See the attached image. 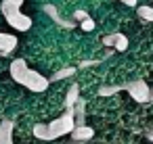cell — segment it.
Listing matches in <instances>:
<instances>
[{"mask_svg":"<svg viewBox=\"0 0 153 144\" xmlns=\"http://www.w3.org/2000/svg\"><path fill=\"white\" fill-rule=\"evenodd\" d=\"M76 127V121H74V109H65V113L51 121V123H36L34 125V136L38 140H44V142H51V140H57L65 134H71V129Z\"/></svg>","mask_w":153,"mask_h":144,"instance_id":"6da1fadb","label":"cell"},{"mask_svg":"<svg viewBox=\"0 0 153 144\" xmlns=\"http://www.w3.org/2000/svg\"><path fill=\"white\" fill-rule=\"evenodd\" d=\"M0 11H2L7 23H9L13 29H17V32H27V29L32 27V17L23 15L21 9H15V7H11L9 2H4V0H2V4H0Z\"/></svg>","mask_w":153,"mask_h":144,"instance_id":"7a4b0ae2","label":"cell"},{"mask_svg":"<svg viewBox=\"0 0 153 144\" xmlns=\"http://www.w3.org/2000/svg\"><path fill=\"white\" fill-rule=\"evenodd\" d=\"M126 90L136 102H153V90L145 79H130L126 84Z\"/></svg>","mask_w":153,"mask_h":144,"instance_id":"3957f363","label":"cell"},{"mask_svg":"<svg viewBox=\"0 0 153 144\" xmlns=\"http://www.w3.org/2000/svg\"><path fill=\"white\" fill-rule=\"evenodd\" d=\"M48 84H51V79H46L44 75H40L38 71H27V75L23 77V84L21 86H25L27 90H32V92H44L46 88H48Z\"/></svg>","mask_w":153,"mask_h":144,"instance_id":"277c9868","label":"cell"},{"mask_svg":"<svg viewBox=\"0 0 153 144\" xmlns=\"http://www.w3.org/2000/svg\"><path fill=\"white\" fill-rule=\"evenodd\" d=\"M44 15H48L57 25H61L63 29H76V19L71 17V19H65V17H61L59 15V11H57V7L55 4H44Z\"/></svg>","mask_w":153,"mask_h":144,"instance_id":"5b68a950","label":"cell"},{"mask_svg":"<svg viewBox=\"0 0 153 144\" xmlns=\"http://www.w3.org/2000/svg\"><path fill=\"white\" fill-rule=\"evenodd\" d=\"M27 71H30V67H27V63H25L23 59H15V61L11 63V77H13L17 84H23V77L27 75Z\"/></svg>","mask_w":153,"mask_h":144,"instance_id":"8992f818","label":"cell"},{"mask_svg":"<svg viewBox=\"0 0 153 144\" xmlns=\"http://www.w3.org/2000/svg\"><path fill=\"white\" fill-rule=\"evenodd\" d=\"M15 48H17V36L0 32V54L7 57V54H11Z\"/></svg>","mask_w":153,"mask_h":144,"instance_id":"52a82bcc","label":"cell"},{"mask_svg":"<svg viewBox=\"0 0 153 144\" xmlns=\"http://www.w3.org/2000/svg\"><path fill=\"white\" fill-rule=\"evenodd\" d=\"M69 136H71V140H74V142H88V140L94 136V129H92L90 125H86V123H84V125H76V127L71 129V134H69Z\"/></svg>","mask_w":153,"mask_h":144,"instance_id":"ba28073f","label":"cell"},{"mask_svg":"<svg viewBox=\"0 0 153 144\" xmlns=\"http://www.w3.org/2000/svg\"><path fill=\"white\" fill-rule=\"evenodd\" d=\"M0 144H13V123L9 119L0 121Z\"/></svg>","mask_w":153,"mask_h":144,"instance_id":"9c48e42d","label":"cell"},{"mask_svg":"<svg viewBox=\"0 0 153 144\" xmlns=\"http://www.w3.org/2000/svg\"><path fill=\"white\" fill-rule=\"evenodd\" d=\"M84 119H86V100L78 98V102L74 104V121L76 125H84Z\"/></svg>","mask_w":153,"mask_h":144,"instance_id":"30bf717a","label":"cell"},{"mask_svg":"<svg viewBox=\"0 0 153 144\" xmlns=\"http://www.w3.org/2000/svg\"><path fill=\"white\" fill-rule=\"evenodd\" d=\"M80 98V86L78 84H71L69 90H67V98H65V109H74V104L78 102Z\"/></svg>","mask_w":153,"mask_h":144,"instance_id":"8fae6325","label":"cell"},{"mask_svg":"<svg viewBox=\"0 0 153 144\" xmlns=\"http://www.w3.org/2000/svg\"><path fill=\"white\" fill-rule=\"evenodd\" d=\"M76 67H63V69H59L53 77H51V82H61V79H65V77H71V75H76Z\"/></svg>","mask_w":153,"mask_h":144,"instance_id":"7c38bea8","label":"cell"},{"mask_svg":"<svg viewBox=\"0 0 153 144\" xmlns=\"http://www.w3.org/2000/svg\"><path fill=\"white\" fill-rule=\"evenodd\" d=\"M126 90V84H120V86H101L99 88V96H111V94H117Z\"/></svg>","mask_w":153,"mask_h":144,"instance_id":"4fadbf2b","label":"cell"},{"mask_svg":"<svg viewBox=\"0 0 153 144\" xmlns=\"http://www.w3.org/2000/svg\"><path fill=\"white\" fill-rule=\"evenodd\" d=\"M113 48L115 50H126L128 48V38L120 32H115V40H113Z\"/></svg>","mask_w":153,"mask_h":144,"instance_id":"5bb4252c","label":"cell"},{"mask_svg":"<svg viewBox=\"0 0 153 144\" xmlns=\"http://www.w3.org/2000/svg\"><path fill=\"white\" fill-rule=\"evenodd\" d=\"M138 17L143 19V21H153V9L151 7H138Z\"/></svg>","mask_w":153,"mask_h":144,"instance_id":"9a60e30c","label":"cell"},{"mask_svg":"<svg viewBox=\"0 0 153 144\" xmlns=\"http://www.w3.org/2000/svg\"><path fill=\"white\" fill-rule=\"evenodd\" d=\"M80 27H82L84 32H92V29H94V21H92L90 17H86L84 21H80Z\"/></svg>","mask_w":153,"mask_h":144,"instance_id":"2e32d148","label":"cell"},{"mask_svg":"<svg viewBox=\"0 0 153 144\" xmlns=\"http://www.w3.org/2000/svg\"><path fill=\"white\" fill-rule=\"evenodd\" d=\"M113 40H115V34L103 36V46H107V48H113Z\"/></svg>","mask_w":153,"mask_h":144,"instance_id":"e0dca14e","label":"cell"},{"mask_svg":"<svg viewBox=\"0 0 153 144\" xmlns=\"http://www.w3.org/2000/svg\"><path fill=\"white\" fill-rule=\"evenodd\" d=\"M71 17H74L76 21H84V19L88 17V13H86V11H82V9H78V11H76V13H74Z\"/></svg>","mask_w":153,"mask_h":144,"instance_id":"ac0fdd59","label":"cell"},{"mask_svg":"<svg viewBox=\"0 0 153 144\" xmlns=\"http://www.w3.org/2000/svg\"><path fill=\"white\" fill-rule=\"evenodd\" d=\"M94 65H99V61H82V63H78V69H88Z\"/></svg>","mask_w":153,"mask_h":144,"instance_id":"d6986e66","label":"cell"},{"mask_svg":"<svg viewBox=\"0 0 153 144\" xmlns=\"http://www.w3.org/2000/svg\"><path fill=\"white\" fill-rule=\"evenodd\" d=\"M4 2H9V4L15 7V9H21V4L25 2V0H4Z\"/></svg>","mask_w":153,"mask_h":144,"instance_id":"ffe728a7","label":"cell"},{"mask_svg":"<svg viewBox=\"0 0 153 144\" xmlns=\"http://www.w3.org/2000/svg\"><path fill=\"white\" fill-rule=\"evenodd\" d=\"M120 2H124V4H128V7H136L138 0H120Z\"/></svg>","mask_w":153,"mask_h":144,"instance_id":"44dd1931","label":"cell"},{"mask_svg":"<svg viewBox=\"0 0 153 144\" xmlns=\"http://www.w3.org/2000/svg\"><path fill=\"white\" fill-rule=\"evenodd\" d=\"M147 140H149V142H153V127L147 132Z\"/></svg>","mask_w":153,"mask_h":144,"instance_id":"7402d4cb","label":"cell"},{"mask_svg":"<svg viewBox=\"0 0 153 144\" xmlns=\"http://www.w3.org/2000/svg\"><path fill=\"white\" fill-rule=\"evenodd\" d=\"M69 144H80V142H69Z\"/></svg>","mask_w":153,"mask_h":144,"instance_id":"603a6c76","label":"cell"}]
</instances>
